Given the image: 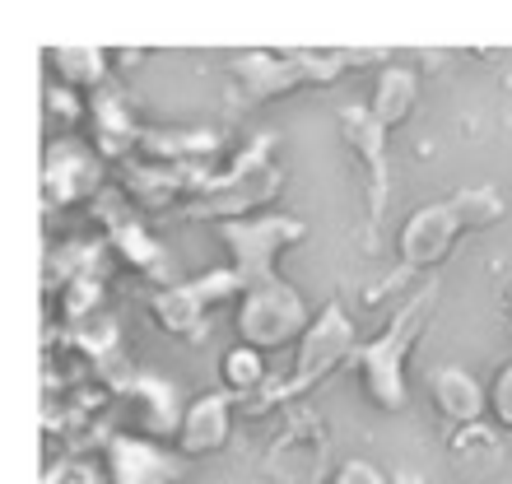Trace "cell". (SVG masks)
Segmentation results:
<instances>
[{"instance_id": "cell-1", "label": "cell", "mask_w": 512, "mask_h": 484, "mask_svg": "<svg viewBox=\"0 0 512 484\" xmlns=\"http://www.w3.org/2000/svg\"><path fill=\"white\" fill-rule=\"evenodd\" d=\"M508 215V205L494 187H466V191H452L447 201H433L424 210L405 219L401 238H396V270H391L382 284L368 289V298L391 294L401 289L405 280L415 275H429L433 280V266H443L447 252L457 247L466 233H480V229H494L499 219Z\"/></svg>"}, {"instance_id": "cell-2", "label": "cell", "mask_w": 512, "mask_h": 484, "mask_svg": "<svg viewBox=\"0 0 512 484\" xmlns=\"http://www.w3.org/2000/svg\"><path fill=\"white\" fill-rule=\"evenodd\" d=\"M391 66L387 52H354V47H284V52H233L229 75L233 94L247 108H266L284 98L303 94V89H331L354 70Z\"/></svg>"}, {"instance_id": "cell-3", "label": "cell", "mask_w": 512, "mask_h": 484, "mask_svg": "<svg viewBox=\"0 0 512 484\" xmlns=\"http://www.w3.org/2000/svg\"><path fill=\"white\" fill-rule=\"evenodd\" d=\"M433 308H438V280H424L401 308L391 312L378 336L364 340L359 354H354V377H359V387H364V401L373 405L378 415H401L405 401H410L405 363H410L415 345L424 340V331H429Z\"/></svg>"}, {"instance_id": "cell-4", "label": "cell", "mask_w": 512, "mask_h": 484, "mask_svg": "<svg viewBox=\"0 0 512 484\" xmlns=\"http://www.w3.org/2000/svg\"><path fill=\"white\" fill-rule=\"evenodd\" d=\"M280 191H284L280 135L261 131L229 168H219L205 182V191L177 219H201V224H215V229L219 224H233V219H256V215H270L266 205Z\"/></svg>"}, {"instance_id": "cell-5", "label": "cell", "mask_w": 512, "mask_h": 484, "mask_svg": "<svg viewBox=\"0 0 512 484\" xmlns=\"http://www.w3.org/2000/svg\"><path fill=\"white\" fill-rule=\"evenodd\" d=\"M354 354H359V331H354L350 312L340 308V303H326L322 312H317V322H312V331L303 340H298V354H294V368H289V377H270V387L256 396V401H247V410L252 415H284V410H294L308 391H317L331 373H340V368H350Z\"/></svg>"}, {"instance_id": "cell-6", "label": "cell", "mask_w": 512, "mask_h": 484, "mask_svg": "<svg viewBox=\"0 0 512 484\" xmlns=\"http://www.w3.org/2000/svg\"><path fill=\"white\" fill-rule=\"evenodd\" d=\"M243 298V280L233 275L229 266L205 270L196 280H177L168 289H154L149 298V317L163 336L182 340V345H205L210 336V322L224 303H238Z\"/></svg>"}, {"instance_id": "cell-7", "label": "cell", "mask_w": 512, "mask_h": 484, "mask_svg": "<svg viewBox=\"0 0 512 484\" xmlns=\"http://www.w3.org/2000/svg\"><path fill=\"white\" fill-rule=\"evenodd\" d=\"M308 224L298 215H256V219H233V224H219L215 238L229 256V270L243 280V289L252 284H266L280 275V256L294 252L308 242Z\"/></svg>"}, {"instance_id": "cell-8", "label": "cell", "mask_w": 512, "mask_h": 484, "mask_svg": "<svg viewBox=\"0 0 512 484\" xmlns=\"http://www.w3.org/2000/svg\"><path fill=\"white\" fill-rule=\"evenodd\" d=\"M312 322H317V317H312L308 298L298 294L284 275L243 289V298H238V317H233V326H238V345H252V350H261V354L284 350V345H298V340L312 331Z\"/></svg>"}, {"instance_id": "cell-9", "label": "cell", "mask_w": 512, "mask_h": 484, "mask_svg": "<svg viewBox=\"0 0 512 484\" xmlns=\"http://www.w3.org/2000/svg\"><path fill=\"white\" fill-rule=\"evenodd\" d=\"M387 126H382L368 103L340 108V140L354 154L359 173H364V252H378L382 219L391 205V159H387Z\"/></svg>"}, {"instance_id": "cell-10", "label": "cell", "mask_w": 512, "mask_h": 484, "mask_svg": "<svg viewBox=\"0 0 512 484\" xmlns=\"http://www.w3.org/2000/svg\"><path fill=\"white\" fill-rule=\"evenodd\" d=\"M326 466H331V424L303 405L284 410L275 443L256 461V471L270 484H326Z\"/></svg>"}, {"instance_id": "cell-11", "label": "cell", "mask_w": 512, "mask_h": 484, "mask_svg": "<svg viewBox=\"0 0 512 484\" xmlns=\"http://www.w3.org/2000/svg\"><path fill=\"white\" fill-rule=\"evenodd\" d=\"M94 219H98V229H103L108 252L117 256L122 266H131L135 275L145 284H154V289L177 284L173 280V256H168L163 238L140 219V210L126 201L122 191H103L94 201Z\"/></svg>"}, {"instance_id": "cell-12", "label": "cell", "mask_w": 512, "mask_h": 484, "mask_svg": "<svg viewBox=\"0 0 512 484\" xmlns=\"http://www.w3.org/2000/svg\"><path fill=\"white\" fill-rule=\"evenodd\" d=\"M215 163H149V159H131L117 173V191L135 210L145 215H168L177 219L196 196L205 191V182L215 177Z\"/></svg>"}, {"instance_id": "cell-13", "label": "cell", "mask_w": 512, "mask_h": 484, "mask_svg": "<svg viewBox=\"0 0 512 484\" xmlns=\"http://www.w3.org/2000/svg\"><path fill=\"white\" fill-rule=\"evenodd\" d=\"M103 159H98L94 145L84 140H52L47 145V159H42V205L47 210H75V205H89L103 196Z\"/></svg>"}, {"instance_id": "cell-14", "label": "cell", "mask_w": 512, "mask_h": 484, "mask_svg": "<svg viewBox=\"0 0 512 484\" xmlns=\"http://www.w3.org/2000/svg\"><path fill=\"white\" fill-rule=\"evenodd\" d=\"M182 452H168L140 433H112L103 443V471L108 484H177L182 480Z\"/></svg>"}, {"instance_id": "cell-15", "label": "cell", "mask_w": 512, "mask_h": 484, "mask_svg": "<svg viewBox=\"0 0 512 484\" xmlns=\"http://www.w3.org/2000/svg\"><path fill=\"white\" fill-rule=\"evenodd\" d=\"M112 396L126 401L140 438L177 443V429H182V410H187V405L177 401L173 382H163V377H154V373H126L122 382H112Z\"/></svg>"}, {"instance_id": "cell-16", "label": "cell", "mask_w": 512, "mask_h": 484, "mask_svg": "<svg viewBox=\"0 0 512 484\" xmlns=\"http://www.w3.org/2000/svg\"><path fill=\"white\" fill-rule=\"evenodd\" d=\"M238 405H243V401H238L233 391H205V396L187 401L173 452H182L187 461L224 452V447H229V438H233V410H238Z\"/></svg>"}, {"instance_id": "cell-17", "label": "cell", "mask_w": 512, "mask_h": 484, "mask_svg": "<svg viewBox=\"0 0 512 484\" xmlns=\"http://www.w3.org/2000/svg\"><path fill=\"white\" fill-rule=\"evenodd\" d=\"M145 131L140 117L131 112L117 89H103L98 98H89V145L98 149L103 163H131L140 159V145H145Z\"/></svg>"}, {"instance_id": "cell-18", "label": "cell", "mask_w": 512, "mask_h": 484, "mask_svg": "<svg viewBox=\"0 0 512 484\" xmlns=\"http://www.w3.org/2000/svg\"><path fill=\"white\" fill-rule=\"evenodd\" d=\"M429 401L452 429L485 424L489 419V391L480 387L466 368H452V363H443V368H433L429 373Z\"/></svg>"}, {"instance_id": "cell-19", "label": "cell", "mask_w": 512, "mask_h": 484, "mask_svg": "<svg viewBox=\"0 0 512 484\" xmlns=\"http://www.w3.org/2000/svg\"><path fill=\"white\" fill-rule=\"evenodd\" d=\"M47 66L56 70V84H66L84 98H98L108 89V70H112V52L108 47H89V42H70V47H52Z\"/></svg>"}, {"instance_id": "cell-20", "label": "cell", "mask_w": 512, "mask_h": 484, "mask_svg": "<svg viewBox=\"0 0 512 484\" xmlns=\"http://www.w3.org/2000/svg\"><path fill=\"white\" fill-rule=\"evenodd\" d=\"M229 135L215 131V126H191V131H145V145H140V159L149 163H210L215 154H224Z\"/></svg>"}, {"instance_id": "cell-21", "label": "cell", "mask_w": 512, "mask_h": 484, "mask_svg": "<svg viewBox=\"0 0 512 484\" xmlns=\"http://www.w3.org/2000/svg\"><path fill=\"white\" fill-rule=\"evenodd\" d=\"M419 108V70L410 66H382L378 80H373V98H368V112L387 126V131H396V126H405L410 121V112Z\"/></svg>"}, {"instance_id": "cell-22", "label": "cell", "mask_w": 512, "mask_h": 484, "mask_svg": "<svg viewBox=\"0 0 512 484\" xmlns=\"http://www.w3.org/2000/svg\"><path fill=\"white\" fill-rule=\"evenodd\" d=\"M447 461H452L461 475H471V480H489V475L503 466V438L494 433V424L452 429V438H447Z\"/></svg>"}, {"instance_id": "cell-23", "label": "cell", "mask_w": 512, "mask_h": 484, "mask_svg": "<svg viewBox=\"0 0 512 484\" xmlns=\"http://www.w3.org/2000/svg\"><path fill=\"white\" fill-rule=\"evenodd\" d=\"M219 377H224V391H233L243 405L256 401V396L270 387L266 354L252 350V345H233V350H224V359H219Z\"/></svg>"}, {"instance_id": "cell-24", "label": "cell", "mask_w": 512, "mask_h": 484, "mask_svg": "<svg viewBox=\"0 0 512 484\" xmlns=\"http://www.w3.org/2000/svg\"><path fill=\"white\" fill-rule=\"evenodd\" d=\"M42 108H47V121H52L56 131H75L80 121H89V98L66 89V84H47Z\"/></svg>"}, {"instance_id": "cell-25", "label": "cell", "mask_w": 512, "mask_h": 484, "mask_svg": "<svg viewBox=\"0 0 512 484\" xmlns=\"http://www.w3.org/2000/svg\"><path fill=\"white\" fill-rule=\"evenodd\" d=\"M489 419H494V429L512 433V359L494 373V387H489Z\"/></svg>"}, {"instance_id": "cell-26", "label": "cell", "mask_w": 512, "mask_h": 484, "mask_svg": "<svg viewBox=\"0 0 512 484\" xmlns=\"http://www.w3.org/2000/svg\"><path fill=\"white\" fill-rule=\"evenodd\" d=\"M326 484H387V475H382L373 461H345Z\"/></svg>"}, {"instance_id": "cell-27", "label": "cell", "mask_w": 512, "mask_h": 484, "mask_svg": "<svg viewBox=\"0 0 512 484\" xmlns=\"http://www.w3.org/2000/svg\"><path fill=\"white\" fill-rule=\"evenodd\" d=\"M387 484H429V480L415 471H396V475H387Z\"/></svg>"}, {"instance_id": "cell-28", "label": "cell", "mask_w": 512, "mask_h": 484, "mask_svg": "<svg viewBox=\"0 0 512 484\" xmlns=\"http://www.w3.org/2000/svg\"><path fill=\"white\" fill-rule=\"evenodd\" d=\"M503 322H508V331H512V284H508V294H503Z\"/></svg>"}]
</instances>
